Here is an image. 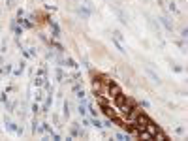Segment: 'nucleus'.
I'll use <instances>...</instances> for the list:
<instances>
[{"label":"nucleus","instance_id":"nucleus-1","mask_svg":"<svg viewBox=\"0 0 188 141\" xmlns=\"http://www.w3.org/2000/svg\"><path fill=\"white\" fill-rule=\"evenodd\" d=\"M145 130H147V132L151 134V137H153V139H160V141H167V139H169V137H167V135H166V134L162 132V128H160V126H158V124H156V122H154L153 119H151V120L147 122Z\"/></svg>","mask_w":188,"mask_h":141},{"label":"nucleus","instance_id":"nucleus-2","mask_svg":"<svg viewBox=\"0 0 188 141\" xmlns=\"http://www.w3.org/2000/svg\"><path fill=\"white\" fill-rule=\"evenodd\" d=\"M98 109H100V113L106 117V119H109V120H113V119H117L120 113H119V109L109 102V104H104V106H98Z\"/></svg>","mask_w":188,"mask_h":141},{"label":"nucleus","instance_id":"nucleus-3","mask_svg":"<svg viewBox=\"0 0 188 141\" xmlns=\"http://www.w3.org/2000/svg\"><path fill=\"white\" fill-rule=\"evenodd\" d=\"M120 90H122V88H120V85H119L117 81H113V79H111V81L107 83V87H106V96L111 100V98L115 96V94H119Z\"/></svg>","mask_w":188,"mask_h":141},{"label":"nucleus","instance_id":"nucleus-4","mask_svg":"<svg viewBox=\"0 0 188 141\" xmlns=\"http://www.w3.org/2000/svg\"><path fill=\"white\" fill-rule=\"evenodd\" d=\"M70 137H87V132L79 128L77 122H72V128H70Z\"/></svg>","mask_w":188,"mask_h":141},{"label":"nucleus","instance_id":"nucleus-5","mask_svg":"<svg viewBox=\"0 0 188 141\" xmlns=\"http://www.w3.org/2000/svg\"><path fill=\"white\" fill-rule=\"evenodd\" d=\"M47 25H49V28H51V36H53V38H59V36H60V26H59L55 21L49 19V23H47Z\"/></svg>","mask_w":188,"mask_h":141},{"label":"nucleus","instance_id":"nucleus-6","mask_svg":"<svg viewBox=\"0 0 188 141\" xmlns=\"http://www.w3.org/2000/svg\"><path fill=\"white\" fill-rule=\"evenodd\" d=\"M160 23H162L169 32H173V23H171V19H169L167 15H162V17H160Z\"/></svg>","mask_w":188,"mask_h":141},{"label":"nucleus","instance_id":"nucleus-7","mask_svg":"<svg viewBox=\"0 0 188 141\" xmlns=\"http://www.w3.org/2000/svg\"><path fill=\"white\" fill-rule=\"evenodd\" d=\"M87 109H88V113H90V117H98L100 115V109H98V106H94V104H87Z\"/></svg>","mask_w":188,"mask_h":141},{"label":"nucleus","instance_id":"nucleus-8","mask_svg":"<svg viewBox=\"0 0 188 141\" xmlns=\"http://www.w3.org/2000/svg\"><path fill=\"white\" fill-rule=\"evenodd\" d=\"M12 30H13L15 38H21V36H23V26H21V25H17L15 21H12Z\"/></svg>","mask_w":188,"mask_h":141},{"label":"nucleus","instance_id":"nucleus-9","mask_svg":"<svg viewBox=\"0 0 188 141\" xmlns=\"http://www.w3.org/2000/svg\"><path fill=\"white\" fill-rule=\"evenodd\" d=\"M4 124H6V130H8V132H15V130H17V124H15L13 120H10V117L4 119Z\"/></svg>","mask_w":188,"mask_h":141},{"label":"nucleus","instance_id":"nucleus-10","mask_svg":"<svg viewBox=\"0 0 188 141\" xmlns=\"http://www.w3.org/2000/svg\"><path fill=\"white\" fill-rule=\"evenodd\" d=\"M113 43H115V47L122 53V55H126V47L122 45V40H117V38H113Z\"/></svg>","mask_w":188,"mask_h":141},{"label":"nucleus","instance_id":"nucleus-11","mask_svg":"<svg viewBox=\"0 0 188 141\" xmlns=\"http://www.w3.org/2000/svg\"><path fill=\"white\" fill-rule=\"evenodd\" d=\"M115 139L128 141V139H132V135H130V134H126V132H117V134H115Z\"/></svg>","mask_w":188,"mask_h":141},{"label":"nucleus","instance_id":"nucleus-12","mask_svg":"<svg viewBox=\"0 0 188 141\" xmlns=\"http://www.w3.org/2000/svg\"><path fill=\"white\" fill-rule=\"evenodd\" d=\"M62 66H68V68H77V62H75L73 59L66 57V59H64V64H62Z\"/></svg>","mask_w":188,"mask_h":141},{"label":"nucleus","instance_id":"nucleus-13","mask_svg":"<svg viewBox=\"0 0 188 141\" xmlns=\"http://www.w3.org/2000/svg\"><path fill=\"white\" fill-rule=\"evenodd\" d=\"M147 75H149V77H151V79L154 81V83H160V77H158V75H156V73H154V72H153L151 68H147Z\"/></svg>","mask_w":188,"mask_h":141},{"label":"nucleus","instance_id":"nucleus-14","mask_svg":"<svg viewBox=\"0 0 188 141\" xmlns=\"http://www.w3.org/2000/svg\"><path fill=\"white\" fill-rule=\"evenodd\" d=\"M55 77H57V81H64V79H66V75H64V72H62L60 68H57V72H55Z\"/></svg>","mask_w":188,"mask_h":141},{"label":"nucleus","instance_id":"nucleus-15","mask_svg":"<svg viewBox=\"0 0 188 141\" xmlns=\"http://www.w3.org/2000/svg\"><path fill=\"white\" fill-rule=\"evenodd\" d=\"M117 13H119V17H120V23H124V25H126V23H128V15H126L122 10H117Z\"/></svg>","mask_w":188,"mask_h":141},{"label":"nucleus","instance_id":"nucleus-16","mask_svg":"<svg viewBox=\"0 0 188 141\" xmlns=\"http://www.w3.org/2000/svg\"><path fill=\"white\" fill-rule=\"evenodd\" d=\"M43 100H45V92H43V90H38V92H36V102L40 104V102H43Z\"/></svg>","mask_w":188,"mask_h":141},{"label":"nucleus","instance_id":"nucleus-17","mask_svg":"<svg viewBox=\"0 0 188 141\" xmlns=\"http://www.w3.org/2000/svg\"><path fill=\"white\" fill-rule=\"evenodd\" d=\"M23 68H25V62H21V64L13 70V75H21V73H23Z\"/></svg>","mask_w":188,"mask_h":141},{"label":"nucleus","instance_id":"nucleus-18","mask_svg":"<svg viewBox=\"0 0 188 141\" xmlns=\"http://www.w3.org/2000/svg\"><path fill=\"white\" fill-rule=\"evenodd\" d=\"M45 81H47V79H45V77H40V75H38V77H36V81H34V83H36V87H43V85H45Z\"/></svg>","mask_w":188,"mask_h":141},{"label":"nucleus","instance_id":"nucleus-19","mask_svg":"<svg viewBox=\"0 0 188 141\" xmlns=\"http://www.w3.org/2000/svg\"><path fill=\"white\" fill-rule=\"evenodd\" d=\"M137 106H139L141 109H149V107H151V102H147V100H141Z\"/></svg>","mask_w":188,"mask_h":141},{"label":"nucleus","instance_id":"nucleus-20","mask_svg":"<svg viewBox=\"0 0 188 141\" xmlns=\"http://www.w3.org/2000/svg\"><path fill=\"white\" fill-rule=\"evenodd\" d=\"M68 117H70V104L64 102V119H68Z\"/></svg>","mask_w":188,"mask_h":141},{"label":"nucleus","instance_id":"nucleus-21","mask_svg":"<svg viewBox=\"0 0 188 141\" xmlns=\"http://www.w3.org/2000/svg\"><path fill=\"white\" fill-rule=\"evenodd\" d=\"M169 12L171 13H177V2H169Z\"/></svg>","mask_w":188,"mask_h":141},{"label":"nucleus","instance_id":"nucleus-22","mask_svg":"<svg viewBox=\"0 0 188 141\" xmlns=\"http://www.w3.org/2000/svg\"><path fill=\"white\" fill-rule=\"evenodd\" d=\"M79 15H81V17H88V15H90V12H88V10H85V8H81V10H79Z\"/></svg>","mask_w":188,"mask_h":141},{"label":"nucleus","instance_id":"nucleus-23","mask_svg":"<svg viewBox=\"0 0 188 141\" xmlns=\"http://www.w3.org/2000/svg\"><path fill=\"white\" fill-rule=\"evenodd\" d=\"M6 94H8V92H0V102H4V104L8 102V96H6Z\"/></svg>","mask_w":188,"mask_h":141},{"label":"nucleus","instance_id":"nucleus-24","mask_svg":"<svg viewBox=\"0 0 188 141\" xmlns=\"http://www.w3.org/2000/svg\"><path fill=\"white\" fill-rule=\"evenodd\" d=\"M23 57L28 60V59H32V53H30V51H26V49H23Z\"/></svg>","mask_w":188,"mask_h":141},{"label":"nucleus","instance_id":"nucleus-25","mask_svg":"<svg viewBox=\"0 0 188 141\" xmlns=\"http://www.w3.org/2000/svg\"><path fill=\"white\" fill-rule=\"evenodd\" d=\"M175 134H177V135H182V134H184V128H182V126L175 128Z\"/></svg>","mask_w":188,"mask_h":141},{"label":"nucleus","instance_id":"nucleus-26","mask_svg":"<svg viewBox=\"0 0 188 141\" xmlns=\"http://www.w3.org/2000/svg\"><path fill=\"white\" fill-rule=\"evenodd\" d=\"M181 36H182V38H186V36H188V32H186V28H182V30H181Z\"/></svg>","mask_w":188,"mask_h":141},{"label":"nucleus","instance_id":"nucleus-27","mask_svg":"<svg viewBox=\"0 0 188 141\" xmlns=\"http://www.w3.org/2000/svg\"><path fill=\"white\" fill-rule=\"evenodd\" d=\"M2 62H4V59H2V55H0V64H2Z\"/></svg>","mask_w":188,"mask_h":141}]
</instances>
